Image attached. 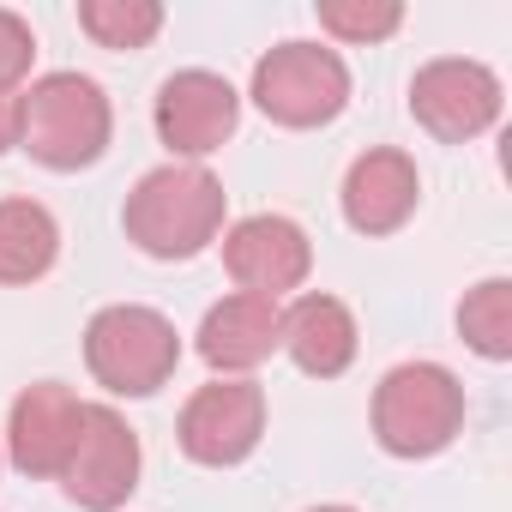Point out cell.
<instances>
[{"label":"cell","mask_w":512,"mask_h":512,"mask_svg":"<svg viewBox=\"0 0 512 512\" xmlns=\"http://www.w3.org/2000/svg\"><path fill=\"white\" fill-rule=\"evenodd\" d=\"M260 434H266V392L253 386V380H235V374L199 386L181 404V422H175L181 452L193 464H205V470L241 464L253 446H260Z\"/></svg>","instance_id":"52a82bcc"},{"label":"cell","mask_w":512,"mask_h":512,"mask_svg":"<svg viewBox=\"0 0 512 512\" xmlns=\"http://www.w3.org/2000/svg\"><path fill=\"white\" fill-rule=\"evenodd\" d=\"M458 338L482 362H506L512 356V284L506 278H482L476 290H464V302H458Z\"/></svg>","instance_id":"2e32d148"},{"label":"cell","mask_w":512,"mask_h":512,"mask_svg":"<svg viewBox=\"0 0 512 512\" xmlns=\"http://www.w3.org/2000/svg\"><path fill=\"white\" fill-rule=\"evenodd\" d=\"M272 350H284V308L266 302V296H223L205 320H199V356L217 368V374H247L260 368Z\"/></svg>","instance_id":"4fadbf2b"},{"label":"cell","mask_w":512,"mask_h":512,"mask_svg":"<svg viewBox=\"0 0 512 512\" xmlns=\"http://www.w3.org/2000/svg\"><path fill=\"white\" fill-rule=\"evenodd\" d=\"M284 350H290V362L302 368V374H314V380H338L350 362H356V350H362V332H356V314L338 302V296H296L290 308H284Z\"/></svg>","instance_id":"5bb4252c"},{"label":"cell","mask_w":512,"mask_h":512,"mask_svg":"<svg viewBox=\"0 0 512 512\" xmlns=\"http://www.w3.org/2000/svg\"><path fill=\"white\" fill-rule=\"evenodd\" d=\"M79 398L73 386L61 380H37L13 398V416H7V458L25 470V476H61L67 470V452L79 440Z\"/></svg>","instance_id":"8fae6325"},{"label":"cell","mask_w":512,"mask_h":512,"mask_svg":"<svg viewBox=\"0 0 512 512\" xmlns=\"http://www.w3.org/2000/svg\"><path fill=\"white\" fill-rule=\"evenodd\" d=\"M416 199H422V175L404 151L380 145V151H362L344 175V223L356 235H392L416 217Z\"/></svg>","instance_id":"7c38bea8"},{"label":"cell","mask_w":512,"mask_h":512,"mask_svg":"<svg viewBox=\"0 0 512 512\" xmlns=\"http://www.w3.org/2000/svg\"><path fill=\"white\" fill-rule=\"evenodd\" d=\"M61 260V223L37 199H0V284H37Z\"/></svg>","instance_id":"9a60e30c"},{"label":"cell","mask_w":512,"mask_h":512,"mask_svg":"<svg viewBox=\"0 0 512 512\" xmlns=\"http://www.w3.org/2000/svg\"><path fill=\"white\" fill-rule=\"evenodd\" d=\"M109 133H115V109L103 85L85 73H43L19 97V145L43 169H61V175L91 169L109 151Z\"/></svg>","instance_id":"7a4b0ae2"},{"label":"cell","mask_w":512,"mask_h":512,"mask_svg":"<svg viewBox=\"0 0 512 512\" xmlns=\"http://www.w3.org/2000/svg\"><path fill=\"white\" fill-rule=\"evenodd\" d=\"M464 428V386L440 362H398L374 386V440L392 458H434Z\"/></svg>","instance_id":"277c9868"},{"label":"cell","mask_w":512,"mask_h":512,"mask_svg":"<svg viewBox=\"0 0 512 512\" xmlns=\"http://www.w3.org/2000/svg\"><path fill=\"white\" fill-rule=\"evenodd\" d=\"M79 31L97 49H145L163 31V7H157V0H85V7H79Z\"/></svg>","instance_id":"e0dca14e"},{"label":"cell","mask_w":512,"mask_h":512,"mask_svg":"<svg viewBox=\"0 0 512 512\" xmlns=\"http://www.w3.org/2000/svg\"><path fill=\"white\" fill-rule=\"evenodd\" d=\"M19 145V91H0V157Z\"/></svg>","instance_id":"ffe728a7"},{"label":"cell","mask_w":512,"mask_h":512,"mask_svg":"<svg viewBox=\"0 0 512 512\" xmlns=\"http://www.w3.org/2000/svg\"><path fill=\"white\" fill-rule=\"evenodd\" d=\"M500 103H506L500 79L482 61H464V55H440V61H428L410 79V115H416V127H428L446 145H464V139L488 133L500 121Z\"/></svg>","instance_id":"ba28073f"},{"label":"cell","mask_w":512,"mask_h":512,"mask_svg":"<svg viewBox=\"0 0 512 512\" xmlns=\"http://www.w3.org/2000/svg\"><path fill=\"white\" fill-rule=\"evenodd\" d=\"M253 103L278 127H326L344 115L350 103V67L338 49L326 43H278L272 55H260L253 67Z\"/></svg>","instance_id":"5b68a950"},{"label":"cell","mask_w":512,"mask_h":512,"mask_svg":"<svg viewBox=\"0 0 512 512\" xmlns=\"http://www.w3.org/2000/svg\"><path fill=\"white\" fill-rule=\"evenodd\" d=\"M139 464H145V452H139V434L127 428V416L115 404H85L79 410V440H73L67 470H61V488L85 512H115L139 488Z\"/></svg>","instance_id":"8992f818"},{"label":"cell","mask_w":512,"mask_h":512,"mask_svg":"<svg viewBox=\"0 0 512 512\" xmlns=\"http://www.w3.org/2000/svg\"><path fill=\"white\" fill-rule=\"evenodd\" d=\"M31 61H37V37H31V25H25L19 13L0 7V91H13V85L31 73Z\"/></svg>","instance_id":"d6986e66"},{"label":"cell","mask_w":512,"mask_h":512,"mask_svg":"<svg viewBox=\"0 0 512 512\" xmlns=\"http://www.w3.org/2000/svg\"><path fill=\"white\" fill-rule=\"evenodd\" d=\"M175 362H181V332L169 314L145 302L97 308L85 326V368L115 398H151L157 386L175 380Z\"/></svg>","instance_id":"3957f363"},{"label":"cell","mask_w":512,"mask_h":512,"mask_svg":"<svg viewBox=\"0 0 512 512\" xmlns=\"http://www.w3.org/2000/svg\"><path fill=\"white\" fill-rule=\"evenodd\" d=\"M223 266L229 278L241 284V296H290L308 284L314 272V241L296 217H278V211H260V217H241L223 229Z\"/></svg>","instance_id":"9c48e42d"},{"label":"cell","mask_w":512,"mask_h":512,"mask_svg":"<svg viewBox=\"0 0 512 512\" xmlns=\"http://www.w3.org/2000/svg\"><path fill=\"white\" fill-rule=\"evenodd\" d=\"M235 121H241V97H235V85H229L223 73L181 67V73H169L163 91H157V139H163L175 157H187V163L211 157V151L235 133Z\"/></svg>","instance_id":"30bf717a"},{"label":"cell","mask_w":512,"mask_h":512,"mask_svg":"<svg viewBox=\"0 0 512 512\" xmlns=\"http://www.w3.org/2000/svg\"><path fill=\"white\" fill-rule=\"evenodd\" d=\"M308 512H356V506H308Z\"/></svg>","instance_id":"44dd1931"},{"label":"cell","mask_w":512,"mask_h":512,"mask_svg":"<svg viewBox=\"0 0 512 512\" xmlns=\"http://www.w3.org/2000/svg\"><path fill=\"white\" fill-rule=\"evenodd\" d=\"M404 25L398 0H320V31H332L338 43H380Z\"/></svg>","instance_id":"ac0fdd59"},{"label":"cell","mask_w":512,"mask_h":512,"mask_svg":"<svg viewBox=\"0 0 512 512\" xmlns=\"http://www.w3.org/2000/svg\"><path fill=\"white\" fill-rule=\"evenodd\" d=\"M223 181L199 163H163L151 175L133 181L127 205H121V229L139 253L151 260H193L223 235Z\"/></svg>","instance_id":"6da1fadb"}]
</instances>
